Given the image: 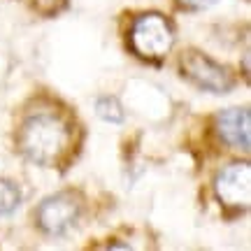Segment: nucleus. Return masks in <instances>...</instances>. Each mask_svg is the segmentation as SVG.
<instances>
[{
	"mask_svg": "<svg viewBox=\"0 0 251 251\" xmlns=\"http://www.w3.org/2000/svg\"><path fill=\"white\" fill-rule=\"evenodd\" d=\"M70 142V130L54 114H35L21 128V151L37 165H51L61 158Z\"/></svg>",
	"mask_w": 251,
	"mask_h": 251,
	"instance_id": "f257e3e1",
	"label": "nucleus"
},
{
	"mask_svg": "<svg viewBox=\"0 0 251 251\" xmlns=\"http://www.w3.org/2000/svg\"><path fill=\"white\" fill-rule=\"evenodd\" d=\"M130 42L135 51L144 58H161L170 51L175 37L170 24L161 14H144L135 21Z\"/></svg>",
	"mask_w": 251,
	"mask_h": 251,
	"instance_id": "f03ea898",
	"label": "nucleus"
},
{
	"mask_svg": "<svg viewBox=\"0 0 251 251\" xmlns=\"http://www.w3.org/2000/svg\"><path fill=\"white\" fill-rule=\"evenodd\" d=\"M96 112H98L100 119H105L109 124L124 121V109H121L117 98H100L98 102H96Z\"/></svg>",
	"mask_w": 251,
	"mask_h": 251,
	"instance_id": "6e6552de",
	"label": "nucleus"
},
{
	"mask_svg": "<svg viewBox=\"0 0 251 251\" xmlns=\"http://www.w3.org/2000/svg\"><path fill=\"white\" fill-rule=\"evenodd\" d=\"M79 216V205L77 200L68 193H58V196L47 198L37 209V221L49 235H63L68 233V228L75 226Z\"/></svg>",
	"mask_w": 251,
	"mask_h": 251,
	"instance_id": "39448f33",
	"label": "nucleus"
},
{
	"mask_svg": "<svg viewBox=\"0 0 251 251\" xmlns=\"http://www.w3.org/2000/svg\"><path fill=\"white\" fill-rule=\"evenodd\" d=\"M216 130L221 135V140L228 142L235 149L249 151L251 147V114L249 109H226L216 117Z\"/></svg>",
	"mask_w": 251,
	"mask_h": 251,
	"instance_id": "423d86ee",
	"label": "nucleus"
},
{
	"mask_svg": "<svg viewBox=\"0 0 251 251\" xmlns=\"http://www.w3.org/2000/svg\"><path fill=\"white\" fill-rule=\"evenodd\" d=\"M216 196L228 207H249L251 168L249 163H233L216 177Z\"/></svg>",
	"mask_w": 251,
	"mask_h": 251,
	"instance_id": "7ed1b4c3",
	"label": "nucleus"
},
{
	"mask_svg": "<svg viewBox=\"0 0 251 251\" xmlns=\"http://www.w3.org/2000/svg\"><path fill=\"white\" fill-rule=\"evenodd\" d=\"M19 202H21V193H19V188L14 186L12 181L0 179V216L12 214V212L19 207Z\"/></svg>",
	"mask_w": 251,
	"mask_h": 251,
	"instance_id": "0eeeda50",
	"label": "nucleus"
},
{
	"mask_svg": "<svg viewBox=\"0 0 251 251\" xmlns=\"http://www.w3.org/2000/svg\"><path fill=\"white\" fill-rule=\"evenodd\" d=\"M186 7H196V9H202V7H209V5H214L216 0H181Z\"/></svg>",
	"mask_w": 251,
	"mask_h": 251,
	"instance_id": "1a4fd4ad",
	"label": "nucleus"
},
{
	"mask_svg": "<svg viewBox=\"0 0 251 251\" xmlns=\"http://www.w3.org/2000/svg\"><path fill=\"white\" fill-rule=\"evenodd\" d=\"M181 68H184L188 79L196 81L200 89L212 91V93H226L233 84L228 72L221 65H216L214 61H209L207 56L198 54V51H188L181 58Z\"/></svg>",
	"mask_w": 251,
	"mask_h": 251,
	"instance_id": "20e7f679",
	"label": "nucleus"
}]
</instances>
